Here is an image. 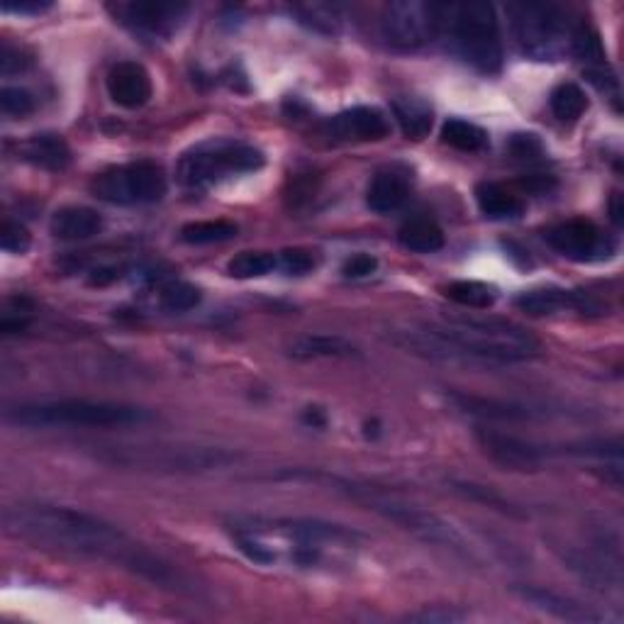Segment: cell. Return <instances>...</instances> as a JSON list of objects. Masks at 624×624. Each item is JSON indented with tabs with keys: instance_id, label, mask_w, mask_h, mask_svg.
<instances>
[{
	"instance_id": "1",
	"label": "cell",
	"mask_w": 624,
	"mask_h": 624,
	"mask_svg": "<svg viewBox=\"0 0 624 624\" xmlns=\"http://www.w3.org/2000/svg\"><path fill=\"white\" fill-rule=\"evenodd\" d=\"M3 524L10 534L35 542L39 547H54L76 557L107 561L158 588L178 593L193 590L191 581L171 563L158 559L144 544L91 512L62 508V505L20 502L5 508Z\"/></svg>"
},
{
	"instance_id": "2",
	"label": "cell",
	"mask_w": 624,
	"mask_h": 624,
	"mask_svg": "<svg viewBox=\"0 0 624 624\" xmlns=\"http://www.w3.org/2000/svg\"><path fill=\"white\" fill-rule=\"evenodd\" d=\"M432 359L512 364L539 356L542 344L522 324L491 315H449L442 324L398 332L395 340Z\"/></svg>"
},
{
	"instance_id": "3",
	"label": "cell",
	"mask_w": 624,
	"mask_h": 624,
	"mask_svg": "<svg viewBox=\"0 0 624 624\" xmlns=\"http://www.w3.org/2000/svg\"><path fill=\"white\" fill-rule=\"evenodd\" d=\"M5 420L17 428L56 430V428H132L150 422L152 415L144 408L111 400H47L23 403L5 412Z\"/></svg>"
},
{
	"instance_id": "4",
	"label": "cell",
	"mask_w": 624,
	"mask_h": 624,
	"mask_svg": "<svg viewBox=\"0 0 624 624\" xmlns=\"http://www.w3.org/2000/svg\"><path fill=\"white\" fill-rule=\"evenodd\" d=\"M461 62L483 74L502 66V42L495 10L488 3H442V35Z\"/></svg>"
},
{
	"instance_id": "5",
	"label": "cell",
	"mask_w": 624,
	"mask_h": 624,
	"mask_svg": "<svg viewBox=\"0 0 624 624\" xmlns=\"http://www.w3.org/2000/svg\"><path fill=\"white\" fill-rule=\"evenodd\" d=\"M514 39L524 54L537 62H557L573 52L578 23L553 3H514L508 5Z\"/></svg>"
},
{
	"instance_id": "6",
	"label": "cell",
	"mask_w": 624,
	"mask_h": 624,
	"mask_svg": "<svg viewBox=\"0 0 624 624\" xmlns=\"http://www.w3.org/2000/svg\"><path fill=\"white\" fill-rule=\"evenodd\" d=\"M264 154L252 144L234 140H217L195 147L178 162V183L186 188H205L230 176L259 171Z\"/></svg>"
},
{
	"instance_id": "7",
	"label": "cell",
	"mask_w": 624,
	"mask_h": 624,
	"mask_svg": "<svg viewBox=\"0 0 624 624\" xmlns=\"http://www.w3.org/2000/svg\"><path fill=\"white\" fill-rule=\"evenodd\" d=\"M340 485H344V491L352 495L354 500H359L366 508L379 512L381 518L391 520L395 524H400L403 530L412 532L415 537H420L430 544H440V547H447L454 551H467V544H463L461 534L451 527V524L444 522L437 514H432L428 510L418 508V505H410V502H403L398 498H391V495H383V493H375L371 488H361V485H354V483H344V481H336Z\"/></svg>"
},
{
	"instance_id": "8",
	"label": "cell",
	"mask_w": 624,
	"mask_h": 624,
	"mask_svg": "<svg viewBox=\"0 0 624 624\" xmlns=\"http://www.w3.org/2000/svg\"><path fill=\"white\" fill-rule=\"evenodd\" d=\"M166 174L156 162L105 168L91 181V193L113 205H150L166 195Z\"/></svg>"
},
{
	"instance_id": "9",
	"label": "cell",
	"mask_w": 624,
	"mask_h": 624,
	"mask_svg": "<svg viewBox=\"0 0 624 624\" xmlns=\"http://www.w3.org/2000/svg\"><path fill=\"white\" fill-rule=\"evenodd\" d=\"M381 35L403 52L437 42L442 35V3L424 0H395L383 8Z\"/></svg>"
},
{
	"instance_id": "10",
	"label": "cell",
	"mask_w": 624,
	"mask_h": 624,
	"mask_svg": "<svg viewBox=\"0 0 624 624\" xmlns=\"http://www.w3.org/2000/svg\"><path fill=\"white\" fill-rule=\"evenodd\" d=\"M111 10L132 33L162 39L183 25L191 8L186 3H166V0H132V3L111 5Z\"/></svg>"
},
{
	"instance_id": "11",
	"label": "cell",
	"mask_w": 624,
	"mask_h": 624,
	"mask_svg": "<svg viewBox=\"0 0 624 624\" xmlns=\"http://www.w3.org/2000/svg\"><path fill=\"white\" fill-rule=\"evenodd\" d=\"M544 240L553 252H559L571 262H598L615 252L610 237L602 234L590 220L561 222L547 230Z\"/></svg>"
},
{
	"instance_id": "12",
	"label": "cell",
	"mask_w": 624,
	"mask_h": 624,
	"mask_svg": "<svg viewBox=\"0 0 624 624\" xmlns=\"http://www.w3.org/2000/svg\"><path fill=\"white\" fill-rule=\"evenodd\" d=\"M475 440H479L481 449L488 454L498 467L510 469V471H537L549 461V457L553 454V449L542 447V444H534L527 440L512 437V434L485 430V428L475 432Z\"/></svg>"
},
{
	"instance_id": "13",
	"label": "cell",
	"mask_w": 624,
	"mask_h": 624,
	"mask_svg": "<svg viewBox=\"0 0 624 624\" xmlns=\"http://www.w3.org/2000/svg\"><path fill=\"white\" fill-rule=\"evenodd\" d=\"M514 305L522 313H527L532 317H544V315H557L561 310H578L588 315H600L602 305L593 298L590 293L583 291H563V289H539V291H527L522 293Z\"/></svg>"
},
{
	"instance_id": "14",
	"label": "cell",
	"mask_w": 624,
	"mask_h": 624,
	"mask_svg": "<svg viewBox=\"0 0 624 624\" xmlns=\"http://www.w3.org/2000/svg\"><path fill=\"white\" fill-rule=\"evenodd\" d=\"M107 95L125 111H137V107L150 103L152 76L137 62L115 64L107 74Z\"/></svg>"
},
{
	"instance_id": "15",
	"label": "cell",
	"mask_w": 624,
	"mask_h": 624,
	"mask_svg": "<svg viewBox=\"0 0 624 624\" xmlns=\"http://www.w3.org/2000/svg\"><path fill=\"white\" fill-rule=\"evenodd\" d=\"M330 130L340 140H356V142H379L389 137L391 125L379 107H352L342 115H336L330 123Z\"/></svg>"
},
{
	"instance_id": "16",
	"label": "cell",
	"mask_w": 624,
	"mask_h": 624,
	"mask_svg": "<svg viewBox=\"0 0 624 624\" xmlns=\"http://www.w3.org/2000/svg\"><path fill=\"white\" fill-rule=\"evenodd\" d=\"M408 198H410L408 174L398 171V168H385V171H379L373 176L369 191H366V205H369L373 213L389 215L400 211Z\"/></svg>"
},
{
	"instance_id": "17",
	"label": "cell",
	"mask_w": 624,
	"mask_h": 624,
	"mask_svg": "<svg viewBox=\"0 0 624 624\" xmlns=\"http://www.w3.org/2000/svg\"><path fill=\"white\" fill-rule=\"evenodd\" d=\"M49 230H52L56 240H64V242L91 240V237L101 234L103 217H101V213L93 211V207L66 205V207H62V211H56L52 215Z\"/></svg>"
},
{
	"instance_id": "18",
	"label": "cell",
	"mask_w": 624,
	"mask_h": 624,
	"mask_svg": "<svg viewBox=\"0 0 624 624\" xmlns=\"http://www.w3.org/2000/svg\"><path fill=\"white\" fill-rule=\"evenodd\" d=\"M518 596L522 600H527L532 608H537L547 615H553L559 620H569V622H602L598 612H593L590 608L581 606L578 600L561 596V593H553L547 588H527L520 586Z\"/></svg>"
},
{
	"instance_id": "19",
	"label": "cell",
	"mask_w": 624,
	"mask_h": 624,
	"mask_svg": "<svg viewBox=\"0 0 624 624\" xmlns=\"http://www.w3.org/2000/svg\"><path fill=\"white\" fill-rule=\"evenodd\" d=\"M285 354L295 361H310V359H354L361 356L359 346H354L344 336L332 334H305L293 340L285 346Z\"/></svg>"
},
{
	"instance_id": "20",
	"label": "cell",
	"mask_w": 624,
	"mask_h": 624,
	"mask_svg": "<svg viewBox=\"0 0 624 624\" xmlns=\"http://www.w3.org/2000/svg\"><path fill=\"white\" fill-rule=\"evenodd\" d=\"M23 158L47 171H64L72 164V150L59 135H35L23 144Z\"/></svg>"
},
{
	"instance_id": "21",
	"label": "cell",
	"mask_w": 624,
	"mask_h": 624,
	"mask_svg": "<svg viewBox=\"0 0 624 624\" xmlns=\"http://www.w3.org/2000/svg\"><path fill=\"white\" fill-rule=\"evenodd\" d=\"M451 400L459 405L463 412L479 415V418L485 420H530L534 418V410L524 408V405L518 403H505V400H495V398H479V395H467V393H451Z\"/></svg>"
},
{
	"instance_id": "22",
	"label": "cell",
	"mask_w": 624,
	"mask_h": 624,
	"mask_svg": "<svg viewBox=\"0 0 624 624\" xmlns=\"http://www.w3.org/2000/svg\"><path fill=\"white\" fill-rule=\"evenodd\" d=\"M475 203H479L481 213L491 217V220H510V217H520L524 211V203L518 195L493 181H483L475 186Z\"/></svg>"
},
{
	"instance_id": "23",
	"label": "cell",
	"mask_w": 624,
	"mask_h": 624,
	"mask_svg": "<svg viewBox=\"0 0 624 624\" xmlns=\"http://www.w3.org/2000/svg\"><path fill=\"white\" fill-rule=\"evenodd\" d=\"M393 115L408 140H424L430 135L434 115L432 107L412 95H400L393 101Z\"/></svg>"
},
{
	"instance_id": "24",
	"label": "cell",
	"mask_w": 624,
	"mask_h": 624,
	"mask_svg": "<svg viewBox=\"0 0 624 624\" xmlns=\"http://www.w3.org/2000/svg\"><path fill=\"white\" fill-rule=\"evenodd\" d=\"M398 240L405 250L432 254L440 252L444 246V232L437 222L430 220V217H412V220L403 222V227L398 230Z\"/></svg>"
},
{
	"instance_id": "25",
	"label": "cell",
	"mask_w": 624,
	"mask_h": 624,
	"mask_svg": "<svg viewBox=\"0 0 624 624\" xmlns=\"http://www.w3.org/2000/svg\"><path fill=\"white\" fill-rule=\"evenodd\" d=\"M444 295L457 305H461V308L488 310L495 305L498 291H495L493 285L481 283V281H454L447 285V289H444Z\"/></svg>"
},
{
	"instance_id": "26",
	"label": "cell",
	"mask_w": 624,
	"mask_h": 624,
	"mask_svg": "<svg viewBox=\"0 0 624 624\" xmlns=\"http://www.w3.org/2000/svg\"><path fill=\"white\" fill-rule=\"evenodd\" d=\"M442 142L459 152H481L488 144V135L479 125L454 117V120H447L442 127Z\"/></svg>"
},
{
	"instance_id": "27",
	"label": "cell",
	"mask_w": 624,
	"mask_h": 624,
	"mask_svg": "<svg viewBox=\"0 0 624 624\" xmlns=\"http://www.w3.org/2000/svg\"><path fill=\"white\" fill-rule=\"evenodd\" d=\"M181 242L186 244H220L237 237V225L230 220H201L181 227Z\"/></svg>"
},
{
	"instance_id": "28",
	"label": "cell",
	"mask_w": 624,
	"mask_h": 624,
	"mask_svg": "<svg viewBox=\"0 0 624 624\" xmlns=\"http://www.w3.org/2000/svg\"><path fill=\"white\" fill-rule=\"evenodd\" d=\"M551 111L563 123L578 120V117L588 111V95L576 84H561L551 91Z\"/></svg>"
},
{
	"instance_id": "29",
	"label": "cell",
	"mask_w": 624,
	"mask_h": 624,
	"mask_svg": "<svg viewBox=\"0 0 624 624\" xmlns=\"http://www.w3.org/2000/svg\"><path fill=\"white\" fill-rule=\"evenodd\" d=\"M273 269H279V256L271 252H242L227 264V273L232 279H259Z\"/></svg>"
},
{
	"instance_id": "30",
	"label": "cell",
	"mask_w": 624,
	"mask_h": 624,
	"mask_svg": "<svg viewBox=\"0 0 624 624\" xmlns=\"http://www.w3.org/2000/svg\"><path fill=\"white\" fill-rule=\"evenodd\" d=\"M201 303V291L186 281H171L162 289V305L168 313L193 310Z\"/></svg>"
},
{
	"instance_id": "31",
	"label": "cell",
	"mask_w": 624,
	"mask_h": 624,
	"mask_svg": "<svg viewBox=\"0 0 624 624\" xmlns=\"http://www.w3.org/2000/svg\"><path fill=\"white\" fill-rule=\"evenodd\" d=\"M295 15L301 17L303 25L317 29V33L332 35L340 29V15H336V8L330 5H298Z\"/></svg>"
},
{
	"instance_id": "32",
	"label": "cell",
	"mask_w": 624,
	"mask_h": 624,
	"mask_svg": "<svg viewBox=\"0 0 624 624\" xmlns=\"http://www.w3.org/2000/svg\"><path fill=\"white\" fill-rule=\"evenodd\" d=\"M0 107H3L5 115L13 117H25L35 111V98L25 88L17 86H5L0 91Z\"/></svg>"
},
{
	"instance_id": "33",
	"label": "cell",
	"mask_w": 624,
	"mask_h": 624,
	"mask_svg": "<svg viewBox=\"0 0 624 624\" xmlns=\"http://www.w3.org/2000/svg\"><path fill=\"white\" fill-rule=\"evenodd\" d=\"M29 244H33V234L27 232L25 225L8 220L0 227V246H3L5 252L25 254L29 250Z\"/></svg>"
},
{
	"instance_id": "34",
	"label": "cell",
	"mask_w": 624,
	"mask_h": 624,
	"mask_svg": "<svg viewBox=\"0 0 624 624\" xmlns=\"http://www.w3.org/2000/svg\"><path fill=\"white\" fill-rule=\"evenodd\" d=\"M317 266V256L310 250H285L279 254V269L291 276H305Z\"/></svg>"
},
{
	"instance_id": "35",
	"label": "cell",
	"mask_w": 624,
	"mask_h": 624,
	"mask_svg": "<svg viewBox=\"0 0 624 624\" xmlns=\"http://www.w3.org/2000/svg\"><path fill=\"white\" fill-rule=\"evenodd\" d=\"M510 152L514 158H524V162H532L544 154V147L537 140V135H514L510 140Z\"/></svg>"
},
{
	"instance_id": "36",
	"label": "cell",
	"mask_w": 624,
	"mask_h": 624,
	"mask_svg": "<svg viewBox=\"0 0 624 624\" xmlns=\"http://www.w3.org/2000/svg\"><path fill=\"white\" fill-rule=\"evenodd\" d=\"M375 269H379V259H375V256H371V254H356V256H352L349 262L344 264L342 273L346 276V279H366V276L375 273Z\"/></svg>"
},
{
	"instance_id": "37",
	"label": "cell",
	"mask_w": 624,
	"mask_h": 624,
	"mask_svg": "<svg viewBox=\"0 0 624 624\" xmlns=\"http://www.w3.org/2000/svg\"><path fill=\"white\" fill-rule=\"evenodd\" d=\"M0 8H3V13L39 15L52 8V3H49V0H0Z\"/></svg>"
},
{
	"instance_id": "38",
	"label": "cell",
	"mask_w": 624,
	"mask_h": 624,
	"mask_svg": "<svg viewBox=\"0 0 624 624\" xmlns=\"http://www.w3.org/2000/svg\"><path fill=\"white\" fill-rule=\"evenodd\" d=\"M410 620H422V622H451V620H461V615H454L449 610H428V612H420V615H412Z\"/></svg>"
}]
</instances>
